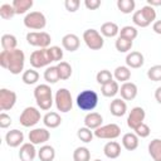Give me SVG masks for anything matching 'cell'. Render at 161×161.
<instances>
[{
    "label": "cell",
    "instance_id": "6",
    "mask_svg": "<svg viewBox=\"0 0 161 161\" xmlns=\"http://www.w3.org/2000/svg\"><path fill=\"white\" fill-rule=\"evenodd\" d=\"M83 40L91 50H99L103 48L104 39L102 34L96 29H87L83 33Z\"/></svg>",
    "mask_w": 161,
    "mask_h": 161
},
{
    "label": "cell",
    "instance_id": "39",
    "mask_svg": "<svg viewBox=\"0 0 161 161\" xmlns=\"http://www.w3.org/2000/svg\"><path fill=\"white\" fill-rule=\"evenodd\" d=\"M77 136H78V138L82 141V142H84V143H88V142H91L92 140H93V136H94V133H93V131H91L88 127H80L78 131H77Z\"/></svg>",
    "mask_w": 161,
    "mask_h": 161
},
{
    "label": "cell",
    "instance_id": "13",
    "mask_svg": "<svg viewBox=\"0 0 161 161\" xmlns=\"http://www.w3.org/2000/svg\"><path fill=\"white\" fill-rule=\"evenodd\" d=\"M28 137L33 145H42L50 138V132L47 128H34L29 132Z\"/></svg>",
    "mask_w": 161,
    "mask_h": 161
},
{
    "label": "cell",
    "instance_id": "25",
    "mask_svg": "<svg viewBox=\"0 0 161 161\" xmlns=\"http://www.w3.org/2000/svg\"><path fill=\"white\" fill-rule=\"evenodd\" d=\"M38 157L40 161H53L55 157V150L50 145H43L38 151Z\"/></svg>",
    "mask_w": 161,
    "mask_h": 161
},
{
    "label": "cell",
    "instance_id": "52",
    "mask_svg": "<svg viewBox=\"0 0 161 161\" xmlns=\"http://www.w3.org/2000/svg\"><path fill=\"white\" fill-rule=\"evenodd\" d=\"M94 161H102V160H98V158H97V160H94Z\"/></svg>",
    "mask_w": 161,
    "mask_h": 161
},
{
    "label": "cell",
    "instance_id": "17",
    "mask_svg": "<svg viewBox=\"0 0 161 161\" xmlns=\"http://www.w3.org/2000/svg\"><path fill=\"white\" fill-rule=\"evenodd\" d=\"M145 63V58H143V54L141 52H130L127 55H126V64L128 68H141Z\"/></svg>",
    "mask_w": 161,
    "mask_h": 161
},
{
    "label": "cell",
    "instance_id": "1",
    "mask_svg": "<svg viewBox=\"0 0 161 161\" xmlns=\"http://www.w3.org/2000/svg\"><path fill=\"white\" fill-rule=\"evenodd\" d=\"M25 54L21 49L14 50H1L0 53V65L8 69L11 74H20L24 69Z\"/></svg>",
    "mask_w": 161,
    "mask_h": 161
},
{
    "label": "cell",
    "instance_id": "9",
    "mask_svg": "<svg viewBox=\"0 0 161 161\" xmlns=\"http://www.w3.org/2000/svg\"><path fill=\"white\" fill-rule=\"evenodd\" d=\"M94 136L97 138H103V140H114L119 137L121 135V127L116 123H108L104 126L98 127L97 130L93 131Z\"/></svg>",
    "mask_w": 161,
    "mask_h": 161
},
{
    "label": "cell",
    "instance_id": "19",
    "mask_svg": "<svg viewBox=\"0 0 161 161\" xmlns=\"http://www.w3.org/2000/svg\"><path fill=\"white\" fill-rule=\"evenodd\" d=\"M79 44H80V40L75 34H65L62 38V45L68 52H75L79 48Z\"/></svg>",
    "mask_w": 161,
    "mask_h": 161
},
{
    "label": "cell",
    "instance_id": "26",
    "mask_svg": "<svg viewBox=\"0 0 161 161\" xmlns=\"http://www.w3.org/2000/svg\"><path fill=\"white\" fill-rule=\"evenodd\" d=\"M148 153L153 161H161V140L153 138L148 143Z\"/></svg>",
    "mask_w": 161,
    "mask_h": 161
},
{
    "label": "cell",
    "instance_id": "3",
    "mask_svg": "<svg viewBox=\"0 0 161 161\" xmlns=\"http://www.w3.org/2000/svg\"><path fill=\"white\" fill-rule=\"evenodd\" d=\"M75 102L82 111H93L98 104V94L94 91L84 89L77 96Z\"/></svg>",
    "mask_w": 161,
    "mask_h": 161
},
{
    "label": "cell",
    "instance_id": "31",
    "mask_svg": "<svg viewBox=\"0 0 161 161\" xmlns=\"http://www.w3.org/2000/svg\"><path fill=\"white\" fill-rule=\"evenodd\" d=\"M119 92V86H118V82L117 80H112L104 86H102L101 88V93L104 96V97H114L117 93Z\"/></svg>",
    "mask_w": 161,
    "mask_h": 161
},
{
    "label": "cell",
    "instance_id": "33",
    "mask_svg": "<svg viewBox=\"0 0 161 161\" xmlns=\"http://www.w3.org/2000/svg\"><path fill=\"white\" fill-rule=\"evenodd\" d=\"M21 80L28 84V86H31V84H35L38 80H39V73L33 68V69H28L23 73L21 75Z\"/></svg>",
    "mask_w": 161,
    "mask_h": 161
},
{
    "label": "cell",
    "instance_id": "27",
    "mask_svg": "<svg viewBox=\"0 0 161 161\" xmlns=\"http://www.w3.org/2000/svg\"><path fill=\"white\" fill-rule=\"evenodd\" d=\"M113 77L116 78L117 82H122V83H126L130 80L131 78V70L127 65H119L114 69L113 72Z\"/></svg>",
    "mask_w": 161,
    "mask_h": 161
},
{
    "label": "cell",
    "instance_id": "35",
    "mask_svg": "<svg viewBox=\"0 0 161 161\" xmlns=\"http://www.w3.org/2000/svg\"><path fill=\"white\" fill-rule=\"evenodd\" d=\"M57 68H58V72H59V77L62 80H67L70 78L72 75V67L69 63L67 62H59L57 64Z\"/></svg>",
    "mask_w": 161,
    "mask_h": 161
},
{
    "label": "cell",
    "instance_id": "15",
    "mask_svg": "<svg viewBox=\"0 0 161 161\" xmlns=\"http://www.w3.org/2000/svg\"><path fill=\"white\" fill-rule=\"evenodd\" d=\"M137 86L132 82H126V83H122V86L119 87V93H121V97L123 101H132L136 98L137 96Z\"/></svg>",
    "mask_w": 161,
    "mask_h": 161
},
{
    "label": "cell",
    "instance_id": "28",
    "mask_svg": "<svg viewBox=\"0 0 161 161\" xmlns=\"http://www.w3.org/2000/svg\"><path fill=\"white\" fill-rule=\"evenodd\" d=\"M33 0H14L11 3L14 10H15V14H25L31 6H33Z\"/></svg>",
    "mask_w": 161,
    "mask_h": 161
},
{
    "label": "cell",
    "instance_id": "10",
    "mask_svg": "<svg viewBox=\"0 0 161 161\" xmlns=\"http://www.w3.org/2000/svg\"><path fill=\"white\" fill-rule=\"evenodd\" d=\"M50 63H52V59H50L48 48H47V49L34 50V52L30 54V64H31V67H33L34 69L47 67V65H49Z\"/></svg>",
    "mask_w": 161,
    "mask_h": 161
},
{
    "label": "cell",
    "instance_id": "14",
    "mask_svg": "<svg viewBox=\"0 0 161 161\" xmlns=\"http://www.w3.org/2000/svg\"><path fill=\"white\" fill-rule=\"evenodd\" d=\"M5 142L9 147H18L24 142V133L20 130H10L5 135Z\"/></svg>",
    "mask_w": 161,
    "mask_h": 161
},
{
    "label": "cell",
    "instance_id": "7",
    "mask_svg": "<svg viewBox=\"0 0 161 161\" xmlns=\"http://www.w3.org/2000/svg\"><path fill=\"white\" fill-rule=\"evenodd\" d=\"M26 42L39 49H47L50 45L52 38L47 31H30L26 34Z\"/></svg>",
    "mask_w": 161,
    "mask_h": 161
},
{
    "label": "cell",
    "instance_id": "42",
    "mask_svg": "<svg viewBox=\"0 0 161 161\" xmlns=\"http://www.w3.org/2000/svg\"><path fill=\"white\" fill-rule=\"evenodd\" d=\"M132 21H133L135 25H137V26H140V28H146V26L150 25V23L146 20V18H145L143 14L141 13V10H137V11L133 13V15H132Z\"/></svg>",
    "mask_w": 161,
    "mask_h": 161
},
{
    "label": "cell",
    "instance_id": "2",
    "mask_svg": "<svg viewBox=\"0 0 161 161\" xmlns=\"http://www.w3.org/2000/svg\"><path fill=\"white\" fill-rule=\"evenodd\" d=\"M34 98H35V102H36L38 107L43 111L50 109V107L53 106V102H54L52 88L48 84L36 86L35 89H34Z\"/></svg>",
    "mask_w": 161,
    "mask_h": 161
},
{
    "label": "cell",
    "instance_id": "43",
    "mask_svg": "<svg viewBox=\"0 0 161 161\" xmlns=\"http://www.w3.org/2000/svg\"><path fill=\"white\" fill-rule=\"evenodd\" d=\"M14 15H15V10H14V8H13L11 4H3V5L0 6V16H1L3 19L9 20V19H11Z\"/></svg>",
    "mask_w": 161,
    "mask_h": 161
},
{
    "label": "cell",
    "instance_id": "46",
    "mask_svg": "<svg viewBox=\"0 0 161 161\" xmlns=\"http://www.w3.org/2000/svg\"><path fill=\"white\" fill-rule=\"evenodd\" d=\"M80 1L79 0H65L64 1V6L69 13H75L79 9Z\"/></svg>",
    "mask_w": 161,
    "mask_h": 161
},
{
    "label": "cell",
    "instance_id": "36",
    "mask_svg": "<svg viewBox=\"0 0 161 161\" xmlns=\"http://www.w3.org/2000/svg\"><path fill=\"white\" fill-rule=\"evenodd\" d=\"M135 0H117V8L123 14H131L135 10Z\"/></svg>",
    "mask_w": 161,
    "mask_h": 161
},
{
    "label": "cell",
    "instance_id": "24",
    "mask_svg": "<svg viewBox=\"0 0 161 161\" xmlns=\"http://www.w3.org/2000/svg\"><path fill=\"white\" fill-rule=\"evenodd\" d=\"M101 34H102V36H106V38H113L117 34H119V28H118V25L116 23L107 21V23H103L102 24V26H101Z\"/></svg>",
    "mask_w": 161,
    "mask_h": 161
},
{
    "label": "cell",
    "instance_id": "12",
    "mask_svg": "<svg viewBox=\"0 0 161 161\" xmlns=\"http://www.w3.org/2000/svg\"><path fill=\"white\" fill-rule=\"evenodd\" d=\"M145 117H146V112L142 107H133L127 117V126L131 130H135L141 123H143Z\"/></svg>",
    "mask_w": 161,
    "mask_h": 161
},
{
    "label": "cell",
    "instance_id": "49",
    "mask_svg": "<svg viewBox=\"0 0 161 161\" xmlns=\"http://www.w3.org/2000/svg\"><path fill=\"white\" fill-rule=\"evenodd\" d=\"M152 30H153L156 34H160V35H161V20H156V21L152 24Z\"/></svg>",
    "mask_w": 161,
    "mask_h": 161
},
{
    "label": "cell",
    "instance_id": "5",
    "mask_svg": "<svg viewBox=\"0 0 161 161\" xmlns=\"http://www.w3.org/2000/svg\"><path fill=\"white\" fill-rule=\"evenodd\" d=\"M24 25L31 30H42L47 25V18L40 11H30L24 18Z\"/></svg>",
    "mask_w": 161,
    "mask_h": 161
},
{
    "label": "cell",
    "instance_id": "45",
    "mask_svg": "<svg viewBox=\"0 0 161 161\" xmlns=\"http://www.w3.org/2000/svg\"><path fill=\"white\" fill-rule=\"evenodd\" d=\"M133 131H135V133L138 136V138H140V137H141V138L148 137V136H150V133H151V130H150L148 125H146L145 122H143V123H141V125H140L137 128H135Z\"/></svg>",
    "mask_w": 161,
    "mask_h": 161
},
{
    "label": "cell",
    "instance_id": "41",
    "mask_svg": "<svg viewBox=\"0 0 161 161\" xmlns=\"http://www.w3.org/2000/svg\"><path fill=\"white\" fill-rule=\"evenodd\" d=\"M140 10H141V13L143 14V16L146 18V20L150 24L151 23H155V20H156V10H155V8H152L150 5H145Z\"/></svg>",
    "mask_w": 161,
    "mask_h": 161
},
{
    "label": "cell",
    "instance_id": "47",
    "mask_svg": "<svg viewBox=\"0 0 161 161\" xmlns=\"http://www.w3.org/2000/svg\"><path fill=\"white\" fill-rule=\"evenodd\" d=\"M10 125H11V117L8 113L1 112L0 113V127L1 128H8Z\"/></svg>",
    "mask_w": 161,
    "mask_h": 161
},
{
    "label": "cell",
    "instance_id": "34",
    "mask_svg": "<svg viewBox=\"0 0 161 161\" xmlns=\"http://www.w3.org/2000/svg\"><path fill=\"white\" fill-rule=\"evenodd\" d=\"M137 35H138V31H137V29H136L135 26L126 25V26L121 28V30H119V35H118V36H121V38H125V39H128V40H132V42H133V40L137 38Z\"/></svg>",
    "mask_w": 161,
    "mask_h": 161
},
{
    "label": "cell",
    "instance_id": "51",
    "mask_svg": "<svg viewBox=\"0 0 161 161\" xmlns=\"http://www.w3.org/2000/svg\"><path fill=\"white\" fill-rule=\"evenodd\" d=\"M147 5L155 8V6H161V0H147Z\"/></svg>",
    "mask_w": 161,
    "mask_h": 161
},
{
    "label": "cell",
    "instance_id": "16",
    "mask_svg": "<svg viewBox=\"0 0 161 161\" xmlns=\"http://www.w3.org/2000/svg\"><path fill=\"white\" fill-rule=\"evenodd\" d=\"M36 155H38V152H36V150L31 142H25L20 146L19 158L21 161H33Z\"/></svg>",
    "mask_w": 161,
    "mask_h": 161
},
{
    "label": "cell",
    "instance_id": "21",
    "mask_svg": "<svg viewBox=\"0 0 161 161\" xmlns=\"http://www.w3.org/2000/svg\"><path fill=\"white\" fill-rule=\"evenodd\" d=\"M138 136L135 132H127L122 136V145L127 151H133L138 147Z\"/></svg>",
    "mask_w": 161,
    "mask_h": 161
},
{
    "label": "cell",
    "instance_id": "11",
    "mask_svg": "<svg viewBox=\"0 0 161 161\" xmlns=\"http://www.w3.org/2000/svg\"><path fill=\"white\" fill-rule=\"evenodd\" d=\"M15 103H16V93L8 88H1L0 89V109L9 111L15 106Z\"/></svg>",
    "mask_w": 161,
    "mask_h": 161
},
{
    "label": "cell",
    "instance_id": "8",
    "mask_svg": "<svg viewBox=\"0 0 161 161\" xmlns=\"http://www.w3.org/2000/svg\"><path fill=\"white\" fill-rule=\"evenodd\" d=\"M40 118H42L40 111L38 108L30 106V107L24 108V111L21 112V114L19 117V122L23 127H33L40 121Z\"/></svg>",
    "mask_w": 161,
    "mask_h": 161
},
{
    "label": "cell",
    "instance_id": "32",
    "mask_svg": "<svg viewBox=\"0 0 161 161\" xmlns=\"http://www.w3.org/2000/svg\"><path fill=\"white\" fill-rule=\"evenodd\" d=\"M73 160L74 161H91V151L84 147H77L73 152Z\"/></svg>",
    "mask_w": 161,
    "mask_h": 161
},
{
    "label": "cell",
    "instance_id": "48",
    "mask_svg": "<svg viewBox=\"0 0 161 161\" xmlns=\"http://www.w3.org/2000/svg\"><path fill=\"white\" fill-rule=\"evenodd\" d=\"M84 5L88 10H97L101 6V0H86Z\"/></svg>",
    "mask_w": 161,
    "mask_h": 161
},
{
    "label": "cell",
    "instance_id": "22",
    "mask_svg": "<svg viewBox=\"0 0 161 161\" xmlns=\"http://www.w3.org/2000/svg\"><path fill=\"white\" fill-rule=\"evenodd\" d=\"M103 153L108 158H117L121 155V145L116 141H109L103 147Z\"/></svg>",
    "mask_w": 161,
    "mask_h": 161
},
{
    "label": "cell",
    "instance_id": "18",
    "mask_svg": "<svg viewBox=\"0 0 161 161\" xmlns=\"http://www.w3.org/2000/svg\"><path fill=\"white\" fill-rule=\"evenodd\" d=\"M103 123V117L98 112H89L84 117V126L89 130H97Z\"/></svg>",
    "mask_w": 161,
    "mask_h": 161
},
{
    "label": "cell",
    "instance_id": "37",
    "mask_svg": "<svg viewBox=\"0 0 161 161\" xmlns=\"http://www.w3.org/2000/svg\"><path fill=\"white\" fill-rule=\"evenodd\" d=\"M132 45H133V42L132 40H128V39H125V38H121V36H118L117 40H116V43H114V47H116V49L119 53H127V52H130L131 48H132Z\"/></svg>",
    "mask_w": 161,
    "mask_h": 161
},
{
    "label": "cell",
    "instance_id": "40",
    "mask_svg": "<svg viewBox=\"0 0 161 161\" xmlns=\"http://www.w3.org/2000/svg\"><path fill=\"white\" fill-rule=\"evenodd\" d=\"M147 77L152 82H160L161 80V64L152 65L147 70Z\"/></svg>",
    "mask_w": 161,
    "mask_h": 161
},
{
    "label": "cell",
    "instance_id": "23",
    "mask_svg": "<svg viewBox=\"0 0 161 161\" xmlns=\"http://www.w3.org/2000/svg\"><path fill=\"white\" fill-rule=\"evenodd\" d=\"M43 123L48 128H57L62 123V117L58 112H48L43 117Z\"/></svg>",
    "mask_w": 161,
    "mask_h": 161
},
{
    "label": "cell",
    "instance_id": "4",
    "mask_svg": "<svg viewBox=\"0 0 161 161\" xmlns=\"http://www.w3.org/2000/svg\"><path fill=\"white\" fill-rule=\"evenodd\" d=\"M54 103L58 111L62 113H67L73 107V99L72 94L67 88H59L54 96Z\"/></svg>",
    "mask_w": 161,
    "mask_h": 161
},
{
    "label": "cell",
    "instance_id": "29",
    "mask_svg": "<svg viewBox=\"0 0 161 161\" xmlns=\"http://www.w3.org/2000/svg\"><path fill=\"white\" fill-rule=\"evenodd\" d=\"M0 40H1L3 50H14V49H16L18 40H16L15 35H13V34H4Z\"/></svg>",
    "mask_w": 161,
    "mask_h": 161
},
{
    "label": "cell",
    "instance_id": "20",
    "mask_svg": "<svg viewBox=\"0 0 161 161\" xmlns=\"http://www.w3.org/2000/svg\"><path fill=\"white\" fill-rule=\"evenodd\" d=\"M109 111H111V113H112L114 117H122V116H125L126 112H127V104H126V102H125L123 99L116 98V99H113V101L111 102V104H109Z\"/></svg>",
    "mask_w": 161,
    "mask_h": 161
},
{
    "label": "cell",
    "instance_id": "50",
    "mask_svg": "<svg viewBox=\"0 0 161 161\" xmlns=\"http://www.w3.org/2000/svg\"><path fill=\"white\" fill-rule=\"evenodd\" d=\"M155 99L157 101V103L161 104V87L156 88V91H155Z\"/></svg>",
    "mask_w": 161,
    "mask_h": 161
},
{
    "label": "cell",
    "instance_id": "44",
    "mask_svg": "<svg viewBox=\"0 0 161 161\" xmlns=\"http://www.w3.org/2000/svg\"><path fill=\"white\" fill-rule=\"evenodd\" d=\"M48 52H49V55H50L52 62H60L62 60V58H63V50H62L60 47H58V45L49 47L48 48Z\"/></svg>",
    "mask_w": 161,
    "mask_h": 161
},
{
    "label": "cell",
    "instance_id": "38",
    "mask_svg": "<svg viewBox=\"0 0 161 161\" xmlns=\"http://www.w3.org/2000/svg\"><path fill=\"white\" fill-rule=\"evenodd\" d=\"M96 79H97V82L101 86H104V84H107V83H109V82L113 80V74L108 69H102V70H99L97 73Z\"/></svg>",
    "mask_w": 161,
    "mask_h": 161
},
{
    "label": "cell",
    "instance_id": "30",
    "mask_svg": "<svg viewBox=\"0 0 161 161\" xmlns=\"http://www.w3.org/2000/svg\"><path fill=\"white\" fill-rule=\"evenodd\" d=\"M44 79L47 83H50V84H54L57 83L58 80H60V77H59V72H58V68L57 65H52V67H48L45 70H44Z\"/></svg>",
    "mask_w": 161,
    "mask_h": 161
}]
</instances>
